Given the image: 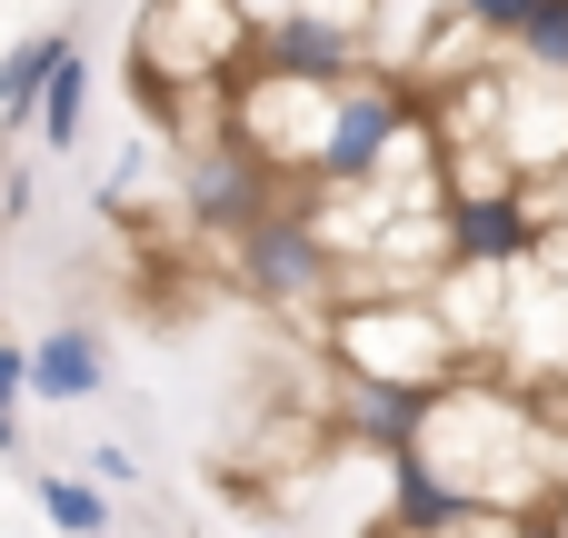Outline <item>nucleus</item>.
<instances>
[{
	"instance_id": "obj_15",
	"label": "nucleus",
	"mask_w": 568,
	"mask_h": 538,
	"mask_svg": "<svg viewBox=\"0 0 568 538\" xmlns=\"http://www.w3.org/2000/svg\"><path fill=\"white\" fill-rule=\"evenodd\" d=\"M529 10H539V0H459V20H469L479 40H499V50L529 30Z\"/></svg>"
},
{
	"instance_id": "obj_3",
	"label": "nucleus",
	"mask_w": 568,
	"mask_h": 538,
	"mask_svg": "<svg viewBox=\"0 0 568 538\" xmlns=\"http://www.w3.org/2000/svg\"><path fill=\"white\" fill-rule=\"evenodd\" d=\"M230 260H240V290H250L260 309L349 300V260H339V240H329V220H320L310 200H270V210L230 240Z\"/></svg>"
},
{
	"instance_id": "obj_18",
	"label": "nucleus",
	"mask_w": 568,
	"mask_h": 538,
	"mask_svg": "<svg viewBox=\"0 0 568 538\" xmlns=\"http://www.w3.org/2000/svg\"><path fill=\"white\" fill-rule=\"evenodd\" d=\"M0 220H30V170H10V180H0Z\"/></svg>"
},
{
	"instance_id": "obj_14",
	"label": "nucleus",
	"mask_w": 568,
	"mask_h": 538,
	"mask_svg": "<svg viewBox=\"0 0 568 538\" xmlns=\"http://www.w3.org/2000/svg\"><path fill=\"white\" fill-rule=\"evenodd\" d=\"M509 70H539V80H568V0H539L529 30L509 40Z\"/></svg>"
},
{
	"instance_id": "obj_8",
	"label": "nucleus",
	"mask_w": 568,
	"mask_h": 538,
	"mask_svg": "<svg viewBox=\"0 0 568 538\" xmlns=\"http://www.w3.org/2000/svg\"><path fill=\"white\" fill-rule=\"evenodd\" d=\"M499 150H509L519 180H559L568 170V80L499 70Z\"/></svg>"
},
{
	"instance_id": "obj_6",
	"label": "nucleus",
	"mask_w": 568,
	"mask_h": 538,
	"mask_svg": "<svg viewBox=\"0 0 568 538\" xmlns=\"http://www.w3.org/2000/svg\"><path fill=\"white\" fill-rule=\"evenodd\" d=\"M429 409L439 389H409V379H359V369H329V439L339 449H369V459H399L429 439Z\"/></svg>"
},
{
	"instance_id": "obj_21",
	"label": "nucleus",
	"mask_w": 568,
	"mask_h": 538,
	"mask_svg": "<svg viewBox=\"0 0 568 538\" xmlns=\"http://www.w3.org/2000/svg\"><path fill=\"white\" fill-rule=\"evenodd\" d=\"M260 538H290V529H260Z\"/></svg>"
},
{
	"instance_id": "obj_17",
	"label": "nucleus",
	"mask_w": 568,
	"mask_h": 538,
	"mask_svg": "<svg viewBox=\"0 0 568 538\" xmlns=\"http://www.w3.org/2000/svg\"><path fill=\"white\" fill-rule=\"evenodd\" d=\"M20 399H30V349L0 339V409H20Z\"/></svg>"
},
{
	"instance_id": "obj_22",
	"label": "nucleus",
	"mask_w": 568,
	"mask_h": 538,
	"mask_svg": "<svg viewBox=\"0 0 568 538\" xmlns=\"http://www.w3.org/2000/svg\"><path fill=\"white\" fill-rule=\"evenodd\" d=\"M559 509H568V489H559Z\"/></svg>"
},
{
	"instance_id": "obj_7",
	"label": "nucleus",
	"mask_w": 568,
	"mask_h": 538,
	"mask_svg": "<svg viewBox=\"0 0 568 538\" xmlns=\"http://www.w3.org/2000/svg\"><path fill=\"white\" fill-rule=\"evenodd\" d=\"M270 200H280V170H270L260 150H240L230 130H220V140H200V150H190V170H180V210H190L200 230H230V240H240Z\"/></svg>"
},
{
	"instance_id": "obj_16",
	"label": "nucleus",
	"mask_w": 568,
	"mask_h": 538,
	"mask_svg": "<svg viewBox=\"0 0 568 538\" xmlns=\"http://www.w3.org/2000/svg\"><path fill=\"white\" fill-rule=\"evenodd\" d=\"M130 479H140V459H130L120 439H100V449H90V489H130Z\"/></svg>"
},
{
	"instance_id": "obj_2",
	"label": "nucleus",
	"mask_w": 568,
	"mask_h": 538,
	"mask_svg": "<svg viewBox=\"0 0 568 538\" xmlns=\"http://www.w3.org/2000/svg\"><path fill=\"white\" fill-rule=\"evenodd\" d=\"M250 40H260V20L240 0H150L140 30H130V80H140L150 110H180L210 80L250 70Z\"/></svg>"
},
{
	"instance_id": "obj_19",
	"label": "nucleus",
	"mask_w": 568,
	"mask_h": 538,
	"mask_svg": "<svg viewBox=\"0 0 568 538\" xmlns=\"http://www.w3.org/2000/svg\"><path fill=\"white\" fill-rule=\"evenodd\" d=\"M509 529H519V538H568V529H559V509H529V519H509Z\"/></svg>"
},
{
	"instance_id": "obj_9",
	"label": "nucleus",
	"mask_w": 568,
	"mask_h": 538,
	"mask_svg": "<svg viewBox=\"0 0 568 538\" xmlns=\"http://www.w3.org/2000/svg\"><path fill=\"white\" fill-rule=\"evenodd\" d=\"M469 519H479L469 489H459L429 449H399V459H389V529L399 538H459Z\"/></svg>"
},
{
	"instance_id": "obj_13",
	"label": "nucleus",
	"mask_w": 568,
	"mask_h": 538,
	"mask_svg": "<svg viewBox=\"0 0 568 538\" xmlns=\"http://www.w3.org/2000/svg\"><path fill=\"white\" fill-rule=\"evenodd\" d=\"M40 519L60 538H110V489H90L70 469H40Z\"/></svg>"
},
{
	"instance_id": "obj_12",
	"label": "nucleus",
	"mask_w": 568,
	"mask_h": 538,
	"mask_svg": "<svg viewBox=\"0 0 568 538\" xmlns=\"http://www.w3.org/2000/svg\"><path fill=\"white\" fill-rule=\"evenodd\" d=\"M80 120H90V60L70 50V60L50 70L40 110H30V140H40V150H70V140H80Z\"/></svg>"
},
{
	"instance_id": "obj_5",
	"label": "nucleus",
	"mask_w": 568,
	"mask_h": 538,
	"mask_svg": "<svg viewBox=\"0 0 568 538\" xmlns=\"http://www.w3.org/2000/svg\"><path fill=\"white\" fill-rule=\"evenodd\" d=\"M250 70H260V80H300V90H349V80L369 70V40L339 30V20H320L310 0H290L280 20H260Z\"/></svg>"
},
{
	"instance_id": "obj_11",
	"label": "nucleus",
	"mask_w": 568,
	"mask_h": 538,
	"mask_svg": "<svg viewBox=\"0 0 568 538\" xmlns=\"http://www.w3.org/2000/svg\"><path fill=\"white\" fill-rule=\"evenodd\" d=\"M70 50H80L70 30H30V40L0 50V130H30V110H40V90H50V70Z\"/></svg>"
},
{
	"instance_id": "obj_10",
	"label": "nucleus",
	"mask_w": 568,
	"mask_h": 538,
	"mask_svg": "<svg viewBox=\"0 0 568 538\" xmlns=\"http://www.w3.org/2000/svg\"><path fill=\"white\" fill-rule=\"evenodd\" d=\"M100 389H110V359H100V339H90L80 319H60V329L30 339V399L80 409V399H100Z\"/></svg>"
},
{
	"instance_id": "obj_4",
	"label": "nucleus",
	"mask_w": 568,
	"mask_h": 538,
	"mask_svg": "<svg viewBox=\"0 0 568 538\" xmlns=\"http://www.w3.org/2000/svg\"><path fill=\"white\" fill-rule=\"evenodd\" d=\"M529 250H549V200L539 190H499V200H449L439 210V260L449 270L509 280V270H529Z\"/></svg>"
},
{
	"instance_id": "obj_20",
	"label": "nucleus",
	"mask_w": 568,
	"mask_h": 538,
	"mask_svg": "<svg viewBox=\"0 0 568 538\" xmlns=\"http://www.w3.org/2000/svg\"><path fill=\"white\" fill-rule=\"evenodd\" d=\"M0 459H20V409H0Z\"/></svg>"
},
{
	"instance_id": "obj_1",
	"label": "nucleus",
	"mask_w": 568,
	"mask_h": 538,
	"mask_svg": "<svg viewBox=\"0 0 568 538\" xmlns=\"http://www.w3.org/2000/svg\"><path fill=\"white\" fill-rule=\"evenodd\" d=\"M329 359L359 379H409V389H449L469 369V349L449 339L429 290H349L329 309Z\"/></svg>"
}]
</instances>
